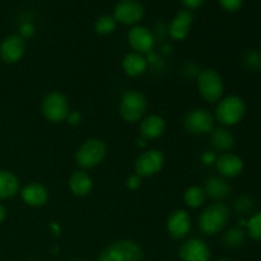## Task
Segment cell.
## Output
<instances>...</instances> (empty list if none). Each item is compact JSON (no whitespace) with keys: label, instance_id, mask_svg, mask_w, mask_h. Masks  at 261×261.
I'll list each match as a JSON object with an SVG mask.
<instances>
[{"label":"cell","instance_id":"6da1fadb","mask_svg":"<svg viewBox=\"0 0 261 261\" xmlns=\"http://www.w3.org/2000/svg\"><path fill=\"white\" fill-rule=\"evenodd\" d=\"M231 209L224 203H213L199 216V229L205 234H217L227 226Z\"/></svg>","mask_w":261,"mask_h":261},{"label":"cell","instance_id":"7a4b0ae2","mask_svg":"<svg viewBox=\"0 0 261 261\" xmlns=\"http://www.w3.org/2000/svg\"><path fill=\"white\" fill-rule=\"evenodd\" d=\"M245 112L246 105L244 99L239 96H228L218 102L214 112V119L224 126H232L241 121Z\"/></svg>","mask_w":261,"mask_h":261},{"label":"cell","instance_id":"3957f363","mask_svg":"<svg viewBox=\"0 0 261 261\" xmlns=\"http://www.w3.org/2000/svg\"><path fill=\"white\" fill-rule=\"evenodd\" d=\"M142 247L130 240H120L107 246L97 261H142Z\"/></svg>","mask_w":261,"mask_h":261},{"label":"cell","instance_id":"277c9868","mask_svg":"<svg viewBox=\"0 0 261 261\" xmlns=\"http://www.w3.org/2000/svg\"><path fill=\"white\" fill-rule=\"evenodd\" d=\"M106 157V145L102 140L88 139L75 153V162L82 170H91L98 166Z\"/></svg>","mask_w":261,"mask_h":261},{"label":"cell","instance_id":"5b68a950","mask_svg":"<svg viewBox=\"0 0 261 261\" xmlns=\"http://www.w3.org/2000/svg\"><path fill=\"white\" fill-rule=\"evenodd\" d=\"M198 89L206 102L216 103L223 97L224 86L222 76L214 69H204L198 76Z\"/></svg>","mask_w":261,"mask_h":261},{"label":"cell","instance_id":"8992f818","mask_svg":"<svg viewBox=\"0 0 261 261\" xmlns=\"http://www.w3.org/2000/svg\"><path fill=\"white\" fill-rule=\"evenodd\" d=\"M148 109V101L143 93L138 91H129L122 96L120 102V115L130 124L140 121Z\"/></svg>","mask_w":261,"mask_h":261},{"label":"cell","instance_id":"52a82bcc","mask_svg":"<svg viewBox=\"0 0 261 261\" xmlns=\"http://www.w3.org/2000/svg\"><path fill=\"white\" fill-rule=\"evenodd\" d=\"M41 110L47 121L61 122L65 121L69 115V102L64 94L59 92H50L42 99Z\"/></svg>","mask_w":261,"mask_h":261},{"label":"cell","instance_id":"ba28073f","mask_svg":"<svg viewBox=\"0 0 261 261\" xmlns=\"http://www.w3.org/2000/svg\"><path fill=\"white\" fill-rule=\"evenodd\" d=\"M165 165V155L158 149H149L140 153L135 161V175L139 177H150L161 172Z\"/></svg>","mask_w":261,"mask_h":261},{"label":"cell","instance_id":"9c48e42d","mask_svg":"<svg viewBox=\"0 0 261 261\" xmlns=\"http://www.w3.org/2000/svg\"><path fill=\"white\" fill-rule=\"evenodd\" d=\"M214 121L216 119L208 110L194 109L186 114L184 125H185V129L191 134L204 135L213 132Z\"/></svg>","mask_w":261,"mask_h":261},{"label":"cell","instance_id":"30bf717a","mask_svg":"<svg viewBox=\"0 0 261 261\" xmlns=\"http://www.w3.org/2000/svg\"><path fill=\"white\" fill-rule=\"evenodd\" d=\"M144 17V7L138 0H120L114 9L116 22L125 25H137Z\"/></svg>","mask_w":261,"mask_h":261},{"label":"cell","instance_id":"8fae6325","mask_svg":"<svg viewBox=\"0 0 261 261\" xmlns=\"http://www.w3.org/2000/svg\"><path fill=\"white\" fill-rule=\"evenodd\" d=\"M27 43L19 35H10L0 43V59L7 64L18 63L25 53Z\"/></svg>","mask_w":261,"mask_h":261},{"label":"cell","instance_id":"7c38bea8","mask_svg":"<svg viewBox=\"0 0 261 261\" xmlns=\"http://www.w3.org/2000/svg\"><path fill=\"white\" fill-rule=\"evenodd\" d=\"M127 42L135 53L147 54L154 47V36L144 25H133L127 32Z\"/></svg>","mask_w":261,"mask_h":261},{"label":"cell","instance_id":"4fadbf2b","mask_svg":"<svg viewBox=\"0 0 261 261\" xmlns=\"http://www.w3.org/2000/svg\"><path fill=\"white\" fill-rule=\"evenodd\" d=\"M181 261H209L211 260V250L208 245L200 239H190L180 247Z\"/></svg>","mask_w":261,"mask_h":261},{"label":"cell","instance_id":"5bb4252c","mask_svg":"<svg viewBox=\"0 0 261 261\" xmlns=\"http://www.w3.org/2000/svg\"><path fill=\"white\" fill-rule=\"evenodd\" d=\"M191 229V218L186 211H175L167 219V231L175 240H181L188 236Z\"/></svg>","mask_w":261,"mask_h":261},{"label":"cell","instance_id":"9a60e30c","mask_svg":"<svg viewBox=\"0 0 261 261\" xmlns=\"http://www.w3.org/2000/svg\"><path fill=\"white\" fill-rule=\"evenodd\" d=\"M216 167L223 178H234L241 175L244 170V161L233 153H223L217 157Z\"/></svg>","mask_w":261,"mask_h":261},{"label":"cell","instance_id":"2e32d148","mask_svg":"<svg viewBox=\"0 0 261 261\" xmlns=\"http://www.w3.org/2000/svg\"><path fill=\"white\" fill-rule=\"evenodd\" d=\"M193 19L194 17L191 10L182 9L177 12V14L175 15L172 22L170 23V27H168L171 37L176 41H181L188 37L191 24H193Z\"/></svg>","mask_w":261,"mask_h":261},{"label":"cell","instance_id":"e0dca14e","mask_svg":"<svg viewBox=\"0 0 261 261\" xmlns=\"http://www.w3.org/2000/svg\"><path fill=\"white\" fill-rule=\"evenodd\" d=\"M166 130V122L163 117L158 115H149L140 120V137L145 140H153L162 137Z\"/></svg>","mask_w":261,"mask_h":261},{"label":"cell","instance_id":"ac0fdd59","mask_svg":"<svg viewBox=\"0 0 261 261\" xmlns=\"http://www.w3.org/2000/svg\"><path fill=\"white\" fill-rule=\"evenodd\" d=\"M23 201L30 206H42L48 200V191L42 184L31 182L20 191Z\"/></svg>","mask_w":261,"mask_h":261},{"label":"cell","instance_id":"d6986e66","mask_svg":"<svg viewBox=\"0 0 261 261\" xmlns=\"http://www.w3.org/2000/svg\"><path fill=\"white\" fill-rule=\"evenodd\" d=\"M69 189L75 196H86L93 189V180L86 171H75L69 178Z\"/></svg>","mask_w":261,"mask_h":261},{"label":"cell","instance_id":"ffe728a7","mask_svg":"<svg viewBox=\"0 0 261 261\" xmlns=\"http://www.w3.org/2000/svg\"><path fill=\"white\" fill-rule=\"evenodd\" d=\"M204 193L208 198L213 199L216 201H221L229 195L231 186L228 181L223 177H211L206 180L204 186Z\"/></svg>","mask_w":261,"mask_h":261},{"label":"cell","instance_id":"44dd1931","mask_svg":"<svg viewBox=\"0 0 261 261\" xmlns=\"http://www.w3.org/2000/svg\"><path fill=\"white\" fill-rule=\"evenodd\" d=\"M148 63L144 56L139 53H130L122 59V69L129 76H140L145 73Z\"/></svg>","mask_w":261,"mask_h":261},{"label":"cell","instance_id":"7402d4cb","mask_svg":"<svg viewBox=\"0 0 261 261\" xmlns=\"http://www.w3.org/2000/svg\"><path fill=\"white\" fill-rule=\"evenodd\" d=\"M212 147L219 152H228L234 147V137L227 127H217L211 133Z\"/></svg>","mask_w":261,"mask_h":261},{"label":"cell","instance_id":"603a6c76","mask_svg":"<svg viewBox=\"0 0 261 261\" xmlns=\"http://www.w3.org/2000/svg\"><path fill=\"white\" fill-rule=\"evenodd\" d=\"M19 191V180L10 171L0 170V200L13 198Z\"/></svg>","mask_w":261,"mask_h":261},{"label":"cell","instance_id":"cb8c5ba5","mask_svg":"<svg viewBox=\"0 0 261 261\" xmlns=\"http://www.w3.org/2000/svg\"><path fill=\"white\" fill-rule=\"evenodd\" d=\"M184 200L189 208L196 209L205 203L206 195L203 189L199 186H190L184 194Z\"/></svg>","mask_w":261,"mask_h":261},{"label":"cell","instance_id":"d4e9b609","mask_svg":"<svg viewBox=\"0 0 261 261\" xmlns=\"http://www.w3.org/2000/svg\"><path fill=\"white\" fill-rule=\"evenodd\" d=\"M116 25L117 22L114 18V15L105 14L101 15L99 18H97V20L94 22V31H96V33H98V35L106 36L114 32V31L116 30Z\"/></svg>","mask_w":261,"mask_h":261},{"label":"cell","instance_id":"484cf974","mask_svg":"<svg viewBox=\"0 0 261 261\" xmlns=\"http://www.w3.org/2000/svg\"><path fill=\"white\" fill-rule=\"evenodd\" d=\"M246 234L241 228H232L224 234L223 241L228 247H240L245 242Z\"/></svg>","mask_w":261,"mask_h":261},{"label":"cell","instance_id":"4316f807","mask_svg":"<svg viewBox=\"0 0 261 261\" xmlns=\"http://www.w3.org/2000/svg\"><path fill=\"white\" fill-rule=\"evenodd\" d=\"M247 233L251 239L261 241V212L252 216L246 223Z\"/></svg>","mask_w":261,"mask_h":261},{"label":"cell","instance_id":"83f0119b","mask_svg":"<svg viewBox=\"0 0 261 261\" xmlns=\"http://www.w3.org/2000/svg\"><path fill=\"white\" fill-rule=\"evenodd\" d=\"M234 208L239 213L245 214V213H249L252 208H254V200L249 196H241L236 200L234 203Z\"/></svg>","mask_w":261,"mask_h":261},{"label":"cell","instance_id":"f1b7e54d","mask_svg":"<svg viewBox=\"0 0 261 261\" xmlns=\"http://www.w3.org/2000/svg\"><path fill=\"white\" fill-rule=\"evenodd\" d=\"M218 2L221 7L229 13L239 12L244 4V0H218Z\"/></svg>","mask_w":261,"mask_h":261},{"label":"cell","instance_id":"f546056e","mask_svg":"<svg viewBox=\"0 0 261 261\" xmlns=\"http://www.w3.org/2000/svg\"><path fill=\"white\" fill-rule=\"evenodd\" d=\"M126 186L130 190H138L142 186V177H139L138 175H132L126 180Z\"/></svg>","mask_w":261,"mask_h":261},{"label":"cell","instance_id":"4dcf8cb0","mask_svg":"<svg viewBox=\"0 0 261 261\" xmlns=\"http://www.w3.org/2000/svg\"><path fill=\"white\" fill-rule=\"evenodd\" d=\"M247 65L251 66L252 69L260 68L261 66V56L256 53H250L247 55Z\"/></svg>","mask_w":261,"mask_h":261},{"label":"cell","instance_id":"1f68e13d","mask_svg":"<svg viewBox=\"0 0 261 261\" xmlns=\"http://www.w3.org/2000/svg\"><path fill=\"white\" fill-rule=\"evenodd\" d=\"M20 37H23L25 40V38H30L32 37L33 35H35V27H33L31 23H24V24L20 25Z\"/></svg>","mask_w":261,"mask_h":261},{"label":"cell","instance_id":"d6a6232c","mask_svg":"<svg viewBox=\"0 0 261 261\" xmlns=\"http://www.w3.org/2000/svg\"><path fill=\"white\" fill-rule=\"evenodd\" d=\"M182 3V5L185 7V9L188 10H193V9H198L199 7L205 3V0H180Z\"/></svg>","mask_w":261,"mask_h":261},{"label":"cell","instance_id":"836d02e7","mask_svg":"<svg viewBox=\"0 0 261 261\" xmlns=\"http://www.w3.org/2000/svg\"><path fill=\"white\" fill-rule=\"evenodd\" d=\"M201 160H203V162L205 163V165H213L217 161V155L216 153L212 152V150H206V152H204L203 155H201Z\"/></svg>","mask_w":261,"mask_h":261},{"label":"cell","instance_id":"e575fe53","mask_svg":"<svg viewBox=\"0 0 261 261\" xmlns=\"http://www.w3.org/2000/svg\"><path fill=\"white\" fill-rule=\"evenodd\" d=\"M82 116L78 111H70L69 112L68 117H66V121L70 125H78L81 122Z\"/></svg>","mask_w":261,"mask_h":261},{"label":"cell","instance_id":"d590c367","mask_svg":"<svg viewBox=\"0 0 261 261\" xmlns=\"http://www.w3.org/2000/svg\"><path fill=\"white\" fill-rule=\"evenodd\" d=\"M5 216H7V212H5V208L4 206L0 204V224L3 223V221L5 219Z\"/></svg>","mask_w":261,"mask_h":261},{"label":"cell","instance_id":"8d00e7d4","mask_svg":"<svg viewBox=\"0 0 261 261\" xmlns=\"http://www.w3.org/2000/svg\"><path fill=\"white\" fill-rule=\"evenodd\" d=\"M217 261H231V260H228V259H221V260H217Z\"/></svg>","mask_w":261,"mask_h":261},{"label":"cell","instance_id":"74e56055","mask_svg":"<svg viewBox=\"0 0 261 261\" xmlns=\"http://www.w3.org/2000/svg\"><path fill=\"white\" fill-rule=\"evenodd\" d=\"M71 261H84V260H71Z\"/></svg>","mask_w":261,"mask_h":261},{"label":"cell","instance_id":"f35d334b","mask_svg":"<svg viewBox=\"0 0 261 261\" xmlns=\"http://www.w3.org/2000/svg\"><path fill=\"white\" fill-rule=\"evenodd\" d=\"M260 50H261V46H260Z\"/></svg>","mask_w":261,"mask_h":261}]
</instances>
